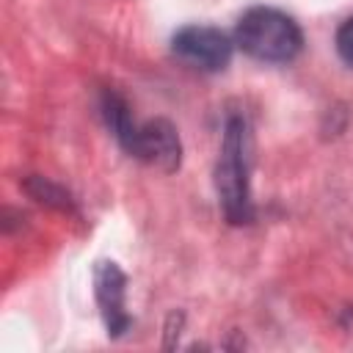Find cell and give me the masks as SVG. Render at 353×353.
Wrapping results in <instances>:
<instances>
[{
  "label": "cell",
  "instance_id": "6",
  "mask_svg": "<svg viewBox=\"0 0 353 353\" xmlns=\"http://www.w3.org/2000/svg\"><path fill=\"white\" fill-rule=\"evenodd\" d=\"M336 52L347 66H353V17L345 19L336 30Z\"/></svg>",
  "mask_w": 353,
  "mask_h": 353
},
{
  "label": "cell",
  "instance_id": "4",
  "mask_svg": "<svg viewBox=\"0 0 353 353\" xmlns=\"http://www.w3.org/2000/svg\"><path fill=\"white\" fill-rule=\"evenodd\" d=\"M124 149L141 163L165 174L176 171L182 163V143H179L176 127L165 119H149L143 124L135 121L130 138L124 141Z\"/></svg>",
  "mask_w": 353,
  "mask_h": 353
},
{
  "label": "cell",
  "instance_id": "2",
  "mask_svg": "<svg viewBox=\"0 0 353 353\" xmlns=\"http://www.w3.org/2000/svg\"><path fill=\"white\" fill-rule=\"evenodd\" d=\"M234 44L256 61L287 63L301 52L303 33L295 25V19L287 17L284 11L256 6L240 17L234 28Z\"/></svg>",
  "mask_w": 353,
  "mask_h": 353
},
{
  "label": "cell",
  "instance_id": "3",
  "mask_svg": "<svg viewBox=\"0 0 353 353\" xmlns=\"http://www.w3.org/2000/svg\"><path fill=\"white\" fill-rule=\"evenodd\" d=\"M171 50L179 61H185L193 69L201 72H221L223 66H229L232 52H234V41L210 25H185L174 33L171 39Z\"/></svg>",
  "mask_w": 353,
  "mask_h": 353
},
{
  "label": "cell",
  "instance_id": "5",
  "mask_svg": "<svg viewBox=\"0 0 353 353\" xmlns=\"http://www.w3.org/2000/svg\"><path fill=\"white\" fill-rule=\"evenodd\" d=\"M94 295L105 320V328L110 336H121L130 328V314H127V276L116 262H97L94 268Z\"/></svg>",
  "mask_w": 353,
  "mask_h": 353
},
{
  "label": "cell",
  "instance_id": "1",
  "mask_svg": "<svg viewBox=\"0 0 353 353\" xmlns=\"http://www.w3.org/2000/svg\"><path fill=\"white\" fill-rule=\"evenodd\" d=\"M248 174H251V132H248V121H245V116L232 113L226 119V127H223L221 157H218V165H215L218 201L223 207V215L232 223H248L254 218Z\"/></svg>",
  "mask_w": 353,
  "mask_h": 353
}]
</instances>
